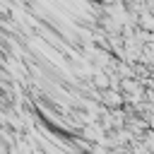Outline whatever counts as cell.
<instances>
[{"label":"cell","instance_id":"6da1fadb","mask_svg":"<svg viewBox=\"0 0 154 154\" xmlns=\"http://www.w3.org/2000/svg\"><path fill=\"white\" fill-rule=\"evenodd\" d=\"M106 101H108V103H116V106H118V103H120V96H118V94H113V91H108V94H106Z\"/></svg>","mask_w":154,"mask_h":154},{"label":"cell","instance_id":"7a4b0ae2","mask_svg":"<svg viewBox=\"0 0 154 154\" xmlns=\"http://www.w3.org/2000/svg\"><path fill=\"white\" fill-rule=\"evenodd\" d=\"M94 82H99V87H108V82L103 79V75L99 72V75H94Z\"/></svg>","mask_w":154,"mask_h":154}]
</instances>
